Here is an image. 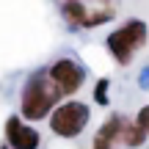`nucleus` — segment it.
Wrapping results in <instances>:
<instances>
[{"mask_svg":"<svg viewBox=\"0 0 149 149\" xmlns=\"http://www.w3.org/2000/svg\"><path fill=\"white\" fill-rule=\"evenodd\" d=\"M113 17H116V8H113V6H108V3L97 6V8H91V11H88V19H86V31L105 25V22H111Z\"/></svg>","mask_w":149,"mask_h":149,"instance_id":"nucleus-8","label":"nucleus"},{"mask_svg":"<svg viewBox=\"0 0 149 149\" xmlns=\"http://www.w3.org/2000/svg\"><path fill=\"white\" fill-rule=\"evenodd\" d=\"M146 138H149V133H144L135 122H127V124H124V130H122V144H124V146L138 149V146L146 144Z\"/></svg>","mask_w":149,"mask_h":149,"instance_id":"nucleus-7","label":"nucleus"},{"mask_svg":"<svg viewBox=\"0 0 149 149\" xmlns=\"http://www.w3.org/2000/svg\"><path fill=\"white\" fill-rule=\"evenodd\" d=\"M6 144L8 149H39L42 135L33 124L22 122V116H8L6 119Z\"/></svg>","mask_w":149,"mask_h":149,"instance_id":"nucleus-5","label":"nucleus"},{"mask_svg":"<svg viewBox=\"0 0 149 149\" xmlns=\"http://www.w3.org/2000/svg\"><path fill=\"white\" fill-rule=\"evenodd\" d=\"M94 3H111V0H94Z\"/></svg>","mask_w":149,"mask_h":149,"instance_id":"nucleus-13","label":"nucleus"},{"mask_svg":"<svg viewBox=\"0 0 149 149\" xmlns=\"http://www.w3.org/2000/svg\"><path fill=\"white\" fill-rule=\"evenodd\" d=\"M58 11H61L66 25H69L72 31H77V28H86V19H88L91 8L83 0H58Z\"/></svg>","mask_w":149,"mask_h":149,"instance_id":"nucleus-6","label":"nucleus"},{"mask_svg":"<svg viewBox=\"0 0 149 149\" xmlns=\"http://www.w3.org/2000/svg\"><path fill=\"white\" fill-rule=\"evenodd\" d=\"M64 100L61 91L55 88L53 77H50L47 69H39L33 72L31 77L25 80L19 91V116L25 122H42L53 113V108Z\"/></svg>","mask_w":149,"mask_h":149,"instance_id":"nucleus-1","label":"nucleus"},{"mask_svg":"<svg viewBox=\"0 0 149 149\" xmlns=\"http://www.w3.org/2000/svg\"><path fill=\"white\" fill-rule=\"evenodd\" d=\"M94 149H113V144H105V141H94Z\"/></svg>","mask_w":149,"mask_h":149,"instance_id":"nucleus-11","label":"nucleus"},{"mask_svg":"<svg viewBox=\"0 0 149 149\" xmlns=\"http://www.w3.org/2000/svg\"><path fill=\"white\" fill-rule=\"evenodd\" d=\"M146 39H149L146 22L144 19H127L124 25H119L116 31L108 33L105 47L119 66H130L135 61V55L146 47Z\"/></svg>","mask_w":149,"mask_h":149,"instance_id":"nucleus-2","label":"nucleus"},{"mask_svg":"<svg viewBox=\"0 0 149 149\" xmlns=\"http://www.w3.org/2000/svg\"><path fill=\"white\" fill-rule=\"evenodd\" d=\"M144 86H149V69H146V74H144V80H141Z\"/></svg>","mask_w":149,"mask_h":149,"instance_id":"nucleus-12","label":"nucleus"},{"mask_svg":"<svg viewBox=\"0 0 149 149\" xmlns=\"http://www.w3.org/2000/svg\"><path fill=\"white\" fill-rule=\"evenodd\" d=\"M47 72H50L55 88L61 91V97H64V100L74 97L80 88H83V83H86V66L80 64L77 58H69V55L53 61V64L47 66Z\"/></svg>","mask_w":149,"mask_h":149,"instance_id":"nucleus-4","label":"nucleus"},{"mask_svg":"<svg viewBox=\"0 0 149 149\" xmlns=\"http://www.w3.org/2000/svg\"><path fill=\"white\" fill-rule=\"evenodd\" d=\"M108 91H111V80L100 77L97 86H94V102H97V105H108Z\"/></svg>","mask_w":149,"mask_h":149,"instance_id":"nucleus-9","label":"nucleus"},{"mask_svg":"<svg viewBox=\"0 0 149 149\" xmlns=\"http://www.w3.org/2000/svg\"><path fill=\"white\" fill-rule=\"evenodd\" d=\"M135 124H138L144 133H149V105H144L138 111V116H135Z\"/></svg>","mask_w":149,"mask_h":149,"instance_id":"nucleus-10","label":"nucleus"},{"mask_svg":"<svg viewBox=\"0 0 149 149\" xmlns=\"http://www.w3.org/2000/svg\"><path fill=\"white\" fill-rule=\"evenodd\" d=\"M47 119H50V130H53L58 138H77V135L88 127L91 108L86 105V102L69 97V100H61Z\"/></svg>","mask_w":149,"mask_h":149,"instance_id":"nucleus-3","label":"nucleus"},{"mask_svg":"<svg viewBox=\"0 0 149 149\" xmlns=\"http://www.w3.org/2000/svg\"><path fill=\"white\" fill-rule=\"evenodd\" d=\"M0 149H8V144H6V146H0Z\"/></svg>","mask_w":149,"mask_h":149,"instance_id":"nucleus-14","label":"nucleus"}]
</instances>
